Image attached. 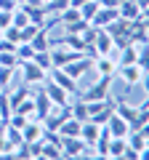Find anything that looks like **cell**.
Instances as JSON below:
<instances>
[{
  "instance_id": "25",
  "label": "cell",
  "mask_w": 149,
  "mask_h": 160,
  "mask_svg": "<svg viewBox=\"0 0 149 160\" xmlns=\"http://www.w3.org/2000/svg\"><path fill=\"white\" fill-rule=\"evenodd\" d=\"M32 56H35V48L29 46V43H16V59H19V64L29 62Z\"/></svg>"
},
{
  "instance_id": "24",
  "label": "cell",
  "mask_w": 149,
  "mask_h": 160,
  "mask_svg": "<svg viewBox=\"0 0 149 160\" xmlns=\"http://www.w3.org/2000/svg\"><path fill=\"white\" fill-rule=\"evenodd\" d=\"M67 6H69V0H48V3H43V8H46L48 16H56V13H61Z\"/></svg>"
},
{
  "instance_id": "5",
  "label": "cell",
  "mask_w": 149,
  "mask_h": 160,
  "mask_svg": "<svg viewBox=\"0 0 149 160\" xmlns=\"http://www.w3.org/2000/svg\"><path fill=\"white\" fill-rule=\"evenodd\" d=\"M48 78H51L56 86H61L67 93H72V96H77V93H80V86H77V80L69 78V75L64 72L61 67H51V69H48Z\"/></svg>"
},
{
  "instance_id": "31",
  "label": "cell",
  "mask_w": 149,
  "mask_h": 160,
  "mask_svg": "<svg viewBox=\"0 0 149 160\" xmlns=\"http://www.w3.org/2000/svg\"><path fill=\"white\" fill-rule=\"evenodd\" d=\"M136 64L144 69V72H149V46H138V56H136Z\"/></svg>"
},
{
  "instance_id": "26",
  "label": "cell",
  "mask_w": 149,
  "mask_h": 160,
  "mask_svg": "<svg viewBox=\"0 0 149 160\" xmlns=\"http://www.w3.org/2000/svg\"><path fill=\"white\" fill-rule=\"evenodd\" d=\"M13 112H19V115H24V118H35V96H27L22 104H19Z\"/></svg>"
},
{
  "instance_id": "8",
  "label": "cell",
  "mask_w": 149,
  "mask_h": 160,
  "mask_svg": "<svg viewBox=\"0 0 149 160\" xmlns=\"http://www.w3.org/2000/svg\"><path fill=\"white\" fill-rule=\"evenodd\" d=\"M61 69H64V72L69 75V78L80 80V78H85V72H88V69H93V56L83 53L80 59H74V62H69L67 67H61Z\"/></svg>"
},
{
  "instance_id": "19",
  "label": "cell",
  "mask_w": 149,
  "mask_h": 160,
  "mask_svg": "<svg viewBox=\"0 0 149 160\" xmlns=\"http://www.w3.org/2000/svg\"><path fill=\"white\" fill-rule=\"evenodd\" d=\"M69 109H72V118L80 120V123H85L88 120V102H83V99H77V102H69Z\"/></svg>"
},
{
  "instance_id": "38",
  "label": "cell",
  "mask_w": 149,
  "mask_h": 160,
  "mask_svg": "<svg viewBox=\"0 0 149 160\" xmlns=\"http://www.w3.org/2000/svg\"><path fill=\"white\" fill-rule=\"evenodd\" d=\"M141 19H147V22H149V6H147V8L141 11Z\"/></svg>"
},
{
  "instance_id": "23",
  "label": "cell",
  "mask_w": 149,
  "mask_h": 160,
  "mask_svg": "<svg viewBox=\"0 0 149 160\" xmlns=\"http://www.w3.org/2000/svg\"><path fill=\"white\" fill-rule=\"evenodd\" d=\"M32 62L37 64V67H40V69H46V72H48V69L53 67V62H51V51H35Z\"/></svg>"
},
{
  "instance_id": "11",
  "label": "cell",
  "mask_w": 149,
  "mask_h": 160,
  "mask_svg": "<svg viewBox=\"0 0 149 160\" xmlns=\"http://www.w3.org/2000/svg\"><path fill=\"white\" fill-rule=\"evenodd\" d=\"M115 19H120V11H117V8H101V6H99V11L93 13L91 24H93V27H99V29H104L107 24L115 22Z\"/></svg>"
},
{
  "instance_id": "37",
  "label": "cell",
  "mask_w": 149,
  "mask_h": 160,
  "mask_svg": "<svg viewBox=\"0 0 149 160\" xmlns=\"http://www.w3.org/2000/svg\"><path fill=\"white\" fill-rule=\"evenodd\" d=\"M27 6H43V0H24Z\"/></svg>"
},
{
  "instance_id": "21",
  "label": "cell",
  "mask_w": 149,
  "mask_h": 160,
  "mask_svg": "<svg viewBox=\"0 0 149 160\" xmlns=\"http://www.w3.org/2000/svg\"><path fill=\"white\" fill-rule=\"evenodd\" d=\"M91 27V22H88V19H74V22H69V24H64V32H72V35H83L85 32V29Z\"/></svg>"
},
{
  "instance_id": "2",
  "label": "cell",
  "mask_w": 149,
  "mask_h": 160,
  "mask_svg": "<svg viewBox=\"0 0 149 160\" xmlns=\"http://www.w3.org/2000/svg\"><path fill=\"white\" fill-rule=\"evenodd\" d=\"M61 158H96L80 136H61Z\"/></svg>"
},
{
  "instance_id": "33",
  "label": "cell",
  "mask_w": 149,
  "mask_h": 160,
  "mask_svg": "<svg viewBox=\"0 0 149 160\" xmlns=\"http://www.w3.org/2000/svg\"><path fill=\"white\" fill-rule=\"evenodd\" d=\"M123 158H128V160H138V158H141V152H138V149H133V147H128V142H125V152H123Z\"/></svg>"
},
{
  "instance_id": "28",
  "label": "cell",
  "mask_w": 149,
  "mask_h": 160,
  "mask_svg": "<svg viewBox=\"0 0 149 160\" xmlns=\"http://www.w3.org/2000/svg\"><path fill=\"white\" fill-rule=\"evenodd\" d=\"M19 69V67H16ZM16 69H11V67H0V91H6L8 86H11V80L16 78Z\"/></svg>"
},
{
  "instance_id": "22",
  "label": "cell",
  "mask_w": 149,
  "mask_h": 160,
  "mask_svg": "<svg viewBox=\"0 0 149 160\" xmlns=\"http://www.w3.org/2000/svg\"><path fill=\"white\" fill-rule=\"evenodd\" d=\"M40 158H61V147H59L56 142H46V139H43Z\"/></svg>"
},
{
  "instance_id": "1",
  "label": "cell",
  "mask_w": 149,
  "mask_h": 160,
  "mask_svg": "<svg viewBox=\"0 0 149 160\" xmlns=\"http://www.w3.org/2000/svg\"><path fill=\"white\" fill-rule=\"evenodd\" d=\"M112 80H115V75H99L96 83H91L85 91L77 93V99H83V102H99V99H107L109 91H112Z\"/></svg>"
},
{
  "instance_id": "12",
  "label": "cell",
  "mask_w": 149,
  "mask_h": 160,
  "mask_svg": "<svg viewBox=\"0 0 149 160\" xmlns=\"http://www.w3.org/2000/svg\"><path fill=\"white\" fill-rule=\"evenodd\" d=\"M93 69L99 75H115L117 72V56H93Z\"/></svg>"
},
{
  "instance_id": "18",
  "label": "cell",
  "mask_w": 149,
  "mask_h": 160,
  "mask_svg": "<svg viewBox=\"0 0 149 160\" xmlns=\"http://www.w3.org/2000/svg\"><path fill=\"white\" fill-rule=\"evenodd\" d=\"M6 96H8V104H11V112H13V109H16V107H19V104H22V102H24V99H27V96H32V93H29L27 83H24L22 88H16V91L6 93Z\"/></svg>"
},
{
  "instance_id": "30",
  "label": "cell",
  "mask_w": 149,
  "mask_h": 160,
  "mask_svg": "<svg viewBox=\"0 0 149 160\" xmlns=\"http://www.w3.org/2000/svg\"><path fill=\"white\" fill-rule=\"evenodd\" d=\"M96 11H99V0H88V3H83V6H80V16L88 19V22L93 19V13H96Z\"/></svg>"
},
{
  "instance_id": "13",
  "label": "cell",
  "mask_w": 149,
  "mask_h": 160,
  "mask_svg": "<svg viewBox=\"0 0 149 160\" xmlns=\"http://www.w3.org/2000/svg\"><path fill=\"white\" fill-rule=\"evenodd\" d=\"M117 11H120V16L128 19V22H136V19H141V8L136 6V0H120Z\"/></svg>"
},
{
  "instance_id": "27",
  "label": "cell",
  "mask_w": 149,
  "mask_h": 160,
  "mask_svg": "<svg viewBox=\"0 0 149 160\" xmlns=\"http://www.w3.org/2000/svg\"><path fill=\"white\" fill-rule=\"evenodd\" d=\"M125 142H128V147L138 149V152H141V149L147 147V139H144V136H141V133H138V131H131V133H128V136H125Z\"/></svg>"
},
{
  "instance_id": "34",
  "label": "cell",
  "mask_w": 149,
  "mask_h": 160,
  "mask_svg": "<svg viewBox=\"0 0 149 160\" xmlns=\"http://www.w3.org/2000/svg\"><path fill=\"white\" fill-rule=\"evenodd\" d=\"M19 3L16 0H0V11H16Z\"/></svg>"
},
{
  "instance_id": "6",
  "label": "cell",
  "mask_w": 149,
  "mask_h": 160,
  "mask_svg": "<svg viewBox=\"0 0 149 160\" xmlns=\"http://www.w3.org/2000/svg\"><path fill=\"white\" fill-rule=\"evenodd\" d=\"M117 78L125 83V91H131L133 86H138V80H141V75H144V69L138 67V64H117Z\"/></svg>"
},
{
  "instance_id": "9",
  "label": "cell",
  "mask_w": 149,
  "mask_h": 160,
  "mask_svg": "<svg viewBox=\"0 0 149 160\" xmlns=\"http://www.w3.org/2000/svg\"><path fill=\"white\" fill-rule=\"evenodd\" d=\"M43 91H46V96L51 99V104H69V102H72V93H67L61 86H56L51 78H46V83H43Z\"/></svg>"
},
{
  "instance_id": "32",
  "label": "cell",
  "mask_w": 149,
  "mask_h": 160,
  "mask_svg": "<svg viewBox=\"0 0 149 160\" xmlns=\"http://www.w3.org/2000/svg\"><path fill=\"white\" fill-rule=\"evenodd\" d=\"M0 38H6V40H11V43H22V32H19V27H6L3 32H0Z\"/></svg>"
},
{
  "instance_id": "7",
  "label": "cell",
  "mask_w": 149,
  "mask_h": 160,
  "mask_svg": "<svg viewBox=\"0 0 149 160\" xmlns=\"http://www.w3.org/2000/svg\"><path fill=\"white\" fill-rule=\"evenodd\" d=\"M115 112L120 115L123 120L131 123V131H136V128H138V109L133 107V104H128L125 96H115Z\"/></svg>"
},
{
  "instance_id": "4",
  "label": "cell",
  "mask_w": 149,
  "mask_h": 160,
  "mask_svg": "<svg viewBox=\"0 0 149 160\" xmlns=\"http://www.w3.org/2000/svg\"><path fill=\"white\" fill-rule=\"evenodd\" d=\"M19 72H22V80L27 83V86H35V83H46V78H48V72H46V69H40L37 64L32 62V59L19 64Z\"/></svg>"
},
{
  "instance_id": "14",
  "label": "cell",
  "mask_w": 149,
  "mask_h": 160,
  "mask_svg": "<svg viewBox=\"0 0 149 160\" xmlns=\"http://www.w3.org/2000/svg\"><path fill=\"white\" fill-rule=\"evenodd\" d=\"M32 96H35V118H37V120H43L48 112H51V107H53V104H51V99L46 96V91L32 93Z\"/></svg>"
},
{
  "instance_id": "3",
  "label": "cell",
  "mask_w": 149,
  "mask_h": 160,
  "mask_svg": "<svg viewBox=\"0 0 149 160\" xmlns=\"http://www.w3.org/2000/svg\"><path fill=\"white\" fill-rule=\"evenodd\" d=\"M91 51H93V56H117V51H115V40H112V35H109L107 29H99V32H96Z\"/></svg>"
},
{
  "instance_id": "16",
  "label": "cell",
  "mask_w": 149,
  "mask_h": 160,
  "mask_svg": "<svg viewBox=\"0 0 149 160\" xmlns=\"http://www.w3.org/2000/svg\"><path fill=\"white\" fill-rule=\"evenodd\" d=\"M99 128L101 126H96V123H91V120H85V123L80 126V139L88 144V147H93V142L99 139Z\"/></svg>"
},
{
  "instance_id": "40",
  "label": "cell",
  "mask_w": 149,
  "mask_h": 160,
  "mask_svg": "<svg viewBox=\"0 0 149 160\" xmlns=\"http://www.w3.org/2000/svg\"><path fill=\"white\" fill-rule=\"evenodd\" d=\"M43 3H48V0H43Z\"/></svg>"
},
{
  "instance_id": "41",
  "label": "cell",
  "mask_w": 149,
  "mask_h": 160,
  "mask_svg": "<svg viewBox=\"0 0 149 160\" xmlns=\"http://www.w3.org/2000/svg\"><path fill=\"white\" fill-rule=\"evenodd\" d=\"M147 46H149V43H147Z\"/></svg>"
},
{
  "instance_id": "35",
  "label": "cell",
  "mask_w": 149,
  "mask_h": 160,
  "mask_svg": "<svg viewBox=\"0 0 149 160\" xmlns=\"http://www.w3.org/2000/svg\"><path fill=\"white\" fill-rule=\"evenodd\" d=\"M138 83H141L144 93H147V96H149V72H144V75H141V80H138Z\"/></svg>"
},
{
  "instance_id": "10",
  "label": "cell",
  "mask_w": 149,
  "mask_h": 160,
  "mask_svg": "<svg viewBox=\"0 0 149 160\" xmlns=\"http://www.w3.org/2000/svg\"><path fill=\"white\" fill-rule=\"evenodd\" d=\"M107 128H109V133H112V136H120V139H125L128 133H131V123H128V120H123L117 112H112V115H109Z\"/></svg>"
},
{
  "instance_id": "20",
  "label": "cell",
  "mask_w": 149,
  "mask_h": 160,
  "mask_svg": "<svg viewBox=\"0 0 149 160\" xmlns=\"http://www.w3.org/2000/svg\"><path fill=\"white\" fill-rule=\"evenodd\" d=\"M123 152H125V139L112 136L109 139V147H107V158H123Z\"/></svg>"
},
{
  "instance_id": "36",
  "label": "cell",
  "mask_w": 149,
  "mask_h": 160,
  "mask_svg": "<svg viewBox=\"0 0 149 160\" xmlns=\"http://www.w3.org/2000/svg\"><path fill=\"white\" fill-rule=\"evenodd\" d=\"M138 160H149V147H144V149H141V158H138Z\"/></svg>"
},
{
  "instance_id": "29",
  "label": "cell",
  "mask_w": 149,
  "mask_h": 160,
  "mask_svg": "<svg viewBox=\"0 0 149 160\" xmlns=\"http://www.w3.org/2000/svg\"><path fill=\"white\" fill-rule=\"evenodd\" d=\"M0 67H11V69H16V67H19L16 51H0Z\"/></svg>"
},
{
  "instance_id": "15",
  "label": "cell",
  "mask_w": 149,
  "mask_h": 160,
  "mask_svg": "<svg viewBox=\"0 0 149 160\" xmlns=\"http://www.w3.org/2000/svg\"><path fill=\"white\" fill-rule=\"evenodd\" d=\"M48 29H51V27H40V29H37V35H35V38L29 40V46H32L35 51H51V40H48Z\"/></svg>"
},
{
  "instance_id": "17",
  "label": "cell",
  "mask_w": 149,
  "mask_h": 160,
  "mask_svg": "<svg viewBox=\"0 0 149 160\" xmlns=\"http://www.w3.org/2000/svg\"><path fill=\"white\" fill-rule=\"evenodd\" d=\"M80 120H74V118H69V120H64L61 126H59V136H80Z\"/></svg>"
},
{
  "instance_id": "39",
  "label": "cell",
  "mask_w": 149,
  "mask_h": 160,
  "mask_svg": "<svg viewBox=\"0 0 149 160\" xmlns=\"http://www.w3.org/2000/svg\"><path fill=\"white\" fill-rule=\"evenodd\" d=\"M16 3H24V0H16Z\"/></svg>"
}]
</instances>
